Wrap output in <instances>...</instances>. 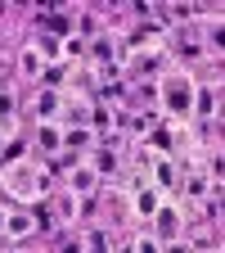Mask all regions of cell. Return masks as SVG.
<instances>
[{"label":"cell","instance_id":"6da1fadb","mask_svg":"<svg viewBox=\"0 0 225 253\" xmlns=\"http://www.w3.org/2000/svg\"><path fill=\"white\" fill-rule=\"evenodd\" d=\"M194 77H189L185 68H171L158 77V109H162L171 122H189L194 118Z\"/></svg>","mask_w":225,"mask_h":253},{"label":"cell","instance_id":"7a4b0ae2","mask_svg":"<svg viewBox=\"0 0 225 253\" xmlns=\"http://www.w3.org/2000/svg\"><path fill=\"white\" fill-rule=\"evenodd\" d=\"M0 185H5L14 199H41L50 190V181H45V172H36V163H9L0 172Z\"/></svg>","mask_w":225,"mask_h":253},{"label":"cell","instance_id":"3957f363","mask_svg":"<svg viewBox=\"0 0 225 253\" xmlns=\"http://www.w3.org/2000/svg\"><path fill=\"white\" fill-rule=\"evenodd\" d=\"M86 63L99 77H108V73H117L122 63H126V50H122V41H113V37H95L90 45H86Z\"/></svg>","mask_w":225,"mask_h":253},{"label":"cell","instance_id":"277c9868","mask_svg":"<svg viewBox=\"0 0 225 253\" xmlns=\"http://www.w3.org/2000/svg\"><path fill=\"white\" fill-rule=\"evenodd\" d=\"M153 240L162 244V249H171L176 240H180V226H185V212H180V204H171V199H162V208H158L153 217Z\"/></svg>","mask_w":225,"mask_h":253},{"label":"cell","instance_id":"5b68a950","mask_svg":"<svg viewBox=\"0 0 225 253\" xmlns=\"http://www.w3.org/2000/svg\"><path fill=\"white\" fill-rule=\"evenodd\" d=\"M126 185H131V212L144 217V221H149L158 208H162V199H167L162 190H158L153 181H144V176H126Z\"/></svg>","mask_w":225,"mask_h":253},{"label":"cell","instance_id":"8992f818","mask_svg":"<svg viewBox=\"0 0 225 253\" xmlns=\"http://www.w3.org/2000/svg\"><path fill=\"white\" fill-rule=\"evenodd\" d=\"M90 113H95V104L86 100V95H63L59 126H63V122H68V126H90Z\"/></svg>","mask_w":225,"mask_h":253},{"label":"cell","instance_id":"52a82bcc","mask_svg":"<svg viewBox=\"0 0 225 253\" xmlns=\"http://www.w3.org/2000/svg\"><path fill=\"white\" fill-rule=\"evenodd\" d=\"M36 149L50 154V158L63 149V126H59V122H36Z\"/></svg>","mask_w":225,"mask_h":253},{"label":"cell","instance_id":"ba28073f","mask_svg":"<svg viewBox=\"0 0 225 253\" xmlns=\"http://www.w3.org/2000/svg\"><path fill=\"white\" fill-rule=\"evenodd\" d=\"M63 109V90H36V118L41 122H59Z\"/></svg>","mask_w":225,"mask_h":253},{"label":"cell","instance_id":"9c48e42d","mask_svg":"<svg viewBox=\"0 0 225 253\" xmlns=\"http://www.w3.org/2000/svg\"><path fill=\"white\" fill-rule=\"evenodd\" d=\"M32 50L41 54V63H63V41H59V37H50V32H36Z\"/></svg>","mask_w":225,"mask_h":253},{"label":"cell","instance_id":"30bf717a","mask_svg":"<svg viewBox=\"0 0 225 253\" xmlns=\"http://www.w3.org/2000/svg\"><path fill=\"white\" fill-rule=\"evenodd\" d=\"M36 226V212H5V235L9 240H27Z\"/></svg>","mask_w":225,"mask_h":253},{"label":"cell","instance_id":"8fae6325","mask_svg":"<svg viewBox=\"0 0 225 253\" xmlns=\"http://www.w3.org/2000/svg\"><path fill=\"white\" fill-rule=\"evenodd\" d=\"M95 181H99V176H95V168H90V163L68 168V185H72V195H90V190H95Z\"/></svg>","mask_w":225,"mask_h":253},{"label":"cell","instance_id":"7c38bea8","mask_svg":"<svg viewBox=\"0 0 225 253\" xmlns=\"http://www.w3.org/2000/svg\"><path fill=\"white\" fill-rule=\"evenodd\" d=\"M14 113H18V100H14V90H0V131L14 136L18 126H14Z\"/></svg>","mask_w":225,"mask_h":253},{"label":"cell","instance_id":"4fadbf2b","mask_svg":"<svg viewBox=\"0 0 225 253\" xmlns=\"http://www.w3.org/2000/svg\"><path fill=\"white\" fill-rule=\"evenodd\" d=\"M194 113H198L203 122L216 113V90H212V86H194Z\"/></svg>","mask_w":225,"mask_h":253},{"label":"cell","instance_id":"5bb4252c","mask_svg":"<svg viewBox=\"0 0 225 253\" xmlns=\"http://www.w3.org/2000/svg\"><path fill=\"white\" fill-rule=\"evenodd\" d=\"M90 168H95V176H117V172H122V163H117L113 149H99V154L90 158Z\"/></svg>","mask_w":225,"mask_h":253},{"label":"cell","instance_id":"9a60e30c","mask_svg":"<svg viewBox=\"0 0 225 253\" xmlns=\"http://www.w3.org/2000/svg\"><path fill=\"white\" fill-rule=\"evenodd\" d=\"M63 145H68L72 154L77 149H90L95 145V131H90V126H68V131H63Z\"/></svg>","mask_w":225,"mask_h":253},{"label":"cell","instance_id":"2e32d148","mask_svg":"<svg viewBox=\"0 0 225 253\" xmlns=\"http://www.w3.org/2000/svg\"><path fill=\"white\" fill-rule=\"evenodd\" d=\"M45 32H50V37H59V41H68L72 18H68V14H45Z\"/></svg>","mask_w":225,"mask_h":253},{"label":"cell","instance_id":"e0dca14e","mask_svg":"<svg viewBox=\"0 0 225 253\" xmlns=\"http://www.w3.org/2000/svg\"><path fill=\"white\" fill-rule=\"evenodd\" d=\"M41 68H45V63H41V54H36V50L27 45V50H23V73H32V77H41Z\"/></svg>","mask_w":225,"mask_h":253},{"label":"cell","instance_id":"ac0fdd59","mask_svg":"<svg viewBox=\"0 0 225 253\" xmlns=\"http://www.w3.org/2000/svg\"><path fill=\"white\" fill-rule=\"evenodd\" d=\"M86 244H90V249H104L108 240H104V231H90V235H86Z\"/></svg>","mask_w":225,"mask_h":253},{"label":"cell","instance_id":"d6986e66","mask_svg":"<svg viewBox=\"0 0 225 253\" xmlns=\"http://www.w3.org/2000/svg\"><path fill=\"white\" fill-rule=\"evenodd\" d=\"M9 140H14V136H5V131H0V149H5V145H9Z\"/></svg>","mask_w":225,"mask_h":253},{"label":"cell","instance_id":"ffe728a7","mask_svg":"<svg viewBox=\"0 0 225 253\" xmlns=\"http://www.w3.org/2000/svg\"><path fill=\"white\" fill-rule=\"evenodd\" d=\"M0 235H5V208H0Z\"/></svg>","mask_w":225,"mask_h":253}]
</instances>
